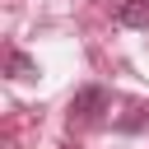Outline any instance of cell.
I'll use <instances>...</instances> for the list:
<instances>
[{"label": "cell", "mask_w": 149, "mask_h": 149, "mask_svg": "<svg viewBox=\"0 0 149 149\" xmlns=\"http://www.w3.org/2000/svg\"><path fill=\"white\" fill-rule=\"evenodd\" d=\"M107 107H112V98H107L102 84H84V88L70 98V116H79V121H98Z\"/></svg>", "instance_id": "1"}, {"label": "cell", "mask_w": 149, "mask_h": 149, "mask_svg": "<svg viewBox=\"0 0 149 149\" xmlns=\"http://www.w3.org/2000/svg\"><path fill=\"white\" fill-rule=\"evenodd\" d=\"M112 23H121V28H144V23H149V0H121V5L112 9Z\"/></svg>", "instance_id": "2"}, {"label": "cell", "mask_w": 149, "mask_h": 149, "mask_svg": "<svg viewBox=\"0 0 149 149\" xmlns=\"http://www.w3.org/2000/svg\"><path fill=\"white\" fill-rule=\"evenodd\" d=\"M9 74H14V79H33V74H37L33 56H23V51H9Z\"/></svg>", "instance_id": "3"}]
</instances>
